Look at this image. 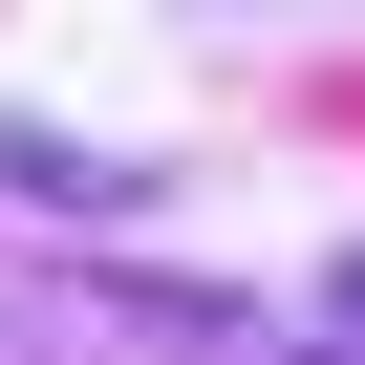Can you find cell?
Segmentation results:
<instances>
[{"label": "cell", "instance_id": "1", "mask_svg": "<svg viewBox=\"0 0 365 365\" xmlns=\"http://www.w3.org/2000/svg\"><path fill=\"white\" fill-rule=\"evenodd\" d=\"M65 322H108V344H150V365H344V344H301V322L237 301V279H65Z\"/></svg>", "mask_w": 365, "mask_h": 365}, {"label": "cell", "instance_id": "2", "mask_svg": "<svg viewBox=\"0 0 365 365\" xmlns=\"http://www.w3.org/2000/svg\"><path fill=\"white\" fill-rule=\"evenodd\" d=\"M0 194L22 215H150V150H86V129H22L0 108Z\"/></svg>", "mask_w": 365, "mask_h": 365}, {"label": "cell", "instance_id": "3", "mask_svg": "<svg viewBox=\"0 0 365 365\" xmlns=\"http://www.w3.org/2000/svg\"><path fill=\"white\" fill-rule=\"evenodd\" d=\"M322 344H344V365H365V237H344V258H322Z\"/></svg>", "mask_w": 365, "mask_h": 365}]
</instances>
